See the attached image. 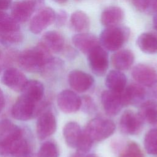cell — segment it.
I'll return each mask as SVG.
<instances>
[{
    "label": "cell",
    "instance_id": "obj_1",
    "mask_svg": "<svg viewBox=\"0 0 157 157\" xmlns=\"http://www.w3.org/2000/svg\"><path fill=\"white\" fill-rule=\"evenodd\" d=\"M52 58L50 50L40 42L36 47L26 49L19 53L17 62L23 70L34 72L40 71Z\"/></svg>",
    "mask_w": 157,
    "mask_h": 157
},
{
    "label": "cell",
    "instance_id": "obj_2",
    "mask_svg": "<svg viewBox=\"0 0 157 157\" xmlns=\"http://www.w3.org/2000/svg\"><path fill=\"white\" fill-rule=\"evenodd\" d=\"M23 131L8 119L0 121V156L12 157L13 148Z\"/></svg>",
    "mask_w": 157,
    "mask_h": 157
},
{
    "label": "cell",
    "instance_id": "obj_3",
    "mask_svg": "<svg viewBox=\"0 0 157 157\" xmlns=\"http://www.w3.org/2000/svg\"><path fill=\"white\" fill-rule=\"evenodd\" d=\"M130 35L128 28L115 26L107 27L101 33L99 42L109 51H117L128 40Z\"/></svg>",
    "mask_w": 157,
    "mask_h": 157
},
{
    "label": "cell",
    "instance_id": "obj_4",
    "mask_svg": "<svg viewBox=\"0 0 157 157\" xmlns=\"http://www.w3.org/2000/svg\"><path fill=\"white\" fill-rule=\"evenodd\" d=\"M46 106L47 104L42 101L34 102L21 95L12 106L11 113L16 120L27 121L36 116H39Z\"/></svg>",
    "mask_w": 157,
    "mask_h": 157
},
{
    "label": "cell",
    "instance_id": "obj_5",
    "mask_svg": "<svg viewBox=\"0 0 157 157\" xmlns=\"http://www.w3.org/2000/svg\"><path fill=\"white\" fill-rule=\"evenodd\" d=\"M115 130V124L113 121L103 117L93 118L87 123L84 129L93 142H99L108 138L113 134Z\"/></svg>",
    "mask_w": 157,
    "mask_h": 157
},
{
    "label": "cell",
    "instance_id": "obj_6",
    "mask_svg": "<svg viewBox=\"0 0 157 157\" xmlns=\"http://www.w3.org/2000/svg\"><path fill=\"white\" fill-rule=\"evenodd\" d=\"M45 0H18L13 4L12 17L18 23H23L29 19L33 13L42 7Z\"/></svg>",
    "mask_w": 157,
    "mask_h": 157
},
{
    "label": "cell",
    "instance_id": "obj_7",
    "mask_svg": "<svg viewBox=\"0 0 157 157\" xmlns=\"http://www.w3.org/2000/svg\"><path fill=\"white\" fill-rule=\"evenodd\" d=\"M88 61L91 70L95 75L102 76L105 74L109 67V55L100 45L88 53Z\"/></svg>",
    "mask_w": 157,
    "mask_h": 157
},
{
    "label": "cell",
    "instance_id": "obj_8",
    "mask_svg": "<svg viewBox=\"0 0 157 157\" xmlns=\"http://www.w3.org/2000/svg\"><path fill=\"white\" fill-rule=\"evenodd\" d=\"M144 121L139 115L132 110H128L121 115L119 126L121 131L128 135H137L142 129Z\"/></svg>",
    "mask_w": 157,
    "mask_h": 157
},
{
    "label": "cell",
    "instance_id": "obj_9",
    "mask_svg": "<svg viewBox=\"0 0 157 157\" xmlns=\"http://www.w3.org/2000/svg\"><path fill=\"white\" fill-rule=\"evenodd\" d=\"M56 129V119L51 110L43 111L36 123V134L39 139L44 140L52 135Z\"/></svg>",
    "mask_w": 157,
    "mask_h": 157
},
{
    "label": "cell",
    "instance_id": "obj_10",
    "mask_svg": "<svg viewBox=\"0 0 157 157\" xmlns=\"http://www.w3.org/2000/svg\"><path fill=\"white\" fill-rule=\"evenodd\" d=\"M56 13L50 7L42 8L32 18L29 23L30 31L37 34L52 24L55 20Z\"/></svg>",
    "mask_w": 157,
    "mask_h": 157
},
{
    "label": "cell",
    "instance_id": "obj_11",
    "mask_svg": "<svg viewBox=\"0 0 157 157\" xmlns=\"http://www.w3.org/2000/svg\"><path fill=\"white\" fill-rule=\"evenodd\" d=\"M131 75L134 80L142 86L153 87L157 85V71L150 66L138 64L133 67Z\"/></svg>",
    "mask_w": 157,
    "mask_h": 157
},
{
    "label": "cell",
    "instance_id": "obj_12",
    "mask_svg": "<svg viewBox=\"0 0 157 157\" xmlns=\"http://www.w3.org/2000/svg\"><path fill=\"white\" fill-rule=\"evenodd\" d=\"M56 101L59 109L66 113L75 112L81 107V98L69 90L61 91L58 94Z\"/></svg>",
    "mask_w": 157,
    "mask_h": 157
},
{
    "label": "cell",
    "instance_id": "obj_13",
    "mask_svg": "<svg viewBox=\"0 0 157 157\" xmlns=\"http://www.w3.org/2000/svg\"><path fill=\"white\" fill-rule=\"evenodd\" d=\"M101 102L105 112L109 116L119 113L124 105L121 93L104 90L101 94Z\"/></svg>",
    "mask_w": 157,
    "mask_h": 157
},
{
    "label": "cell",
    "instance_id": "obj_14",
    "mask_svg": "<svg viewBox=\"0 0 157 157\" xmlns=\"http://www.w3.org/2000/svg\"><path fill=\"white\" fill-rule=\"evenodd\" d=\"M2 82L15 91H21L28 79L25 75L15 67H8L3 73Z\"/></svg>",
    "mask_w": 157,
    "mask_h": 157
},
{
    "label": "cell",
    "instance_id": "obj_15",
    "mask_svg": "<svg viewBox=\"0 0 157 157\" xmlns=\"http://www.w3.org/2000/svg\"><path fill=\"white\" fill-rule=\"evenodd\" d=\"M68 82L71 87L79 93L89 90L94 83L93 77L89 74L80 70H73L68 75Z\"/></svg>",
    "mask_w": 157,
    "mask_h": 157
},
{
    "label": "cell",
    "instance_id": "obj_16",
    "mask_svg": "<svg viewBox=\"0 0 157 157\" xmlns=\"http://www.w3.org/2000/svg\"><path fill=\"white\" fill-rule=\"evenodd\" d=\"M145 95V89L139 83H131L121 92L124 105L138 104L144 99Z\"/></svg>",
    "mask_w": 157,
    "mask_h": 157
},
{
    "label": "cell",
    "instance_id": "obj_17",
    "mask_svg": "<svg viewBox=\"0 0 157 157\" xmlns=\"http://www.w3.org/2000/svg\"><path fill=\"white\" fill-rule=\"evenodd\" d=\"M72 42L77 49L85 54L100 44L99 40L94 34L88 33L75 34L72 38Z\"/></svg>",
    "mask_w": 157,
    "mask_h": 157
},
{
    "label": "cell",
    "instance_id": "obj_18",
    "mask_svg": "<svg viewBox=\"0 0 157 157\" xmlns=\"http://www.w3.org/2000/svg\"><path fill=\"white\" fill-rule=\"evenodd\" d=\"M124 17L123 9L117 6H109L105 8L101 15V22L104 26L111 27L118 26Z\"/></svg>",
    "mask_w": 157,
    "mask_h": 157
},
{
    "label": "cell",
    "instance_id": "obj_19",
    "mask_svg": "<svg viewBox=\"0 0 157 157\" xmlns=\"http://www.w3.org/2000/svg\"><path fill=\"white\" fill-rule=\"evenodd\" d=\"M21 93L23 97L34 102H39L44 97V86L42 82L37 80H28Z\"/></svg>",
    "mask_w": 157,
    "mask_h": 157
},
{
    "label": "cell",
    "instance_id": "obj_20",
    "mask_svg": "<svg viewBox=\"0 0 157 157\" xmlns=\"http://www.w3.org/2000/svg\"><path fill=\"white\" fill-rule=\"evenodd\" d=\"M139 115L144 121L157 129V102L148 100L144 102L140 107Z\"/></svg>",
    "mask_w": 157,
    "mask_h": 157
},
{
    "label": "cell",
    "instance_id": "obj_21",
    "mask_svg": "<svg viewBox=\"0 0 157 157\" xmlns=\"http://www.w3.org/2000/svg\"><path fill=\"white\" fill-rule=\"evenodd\" d=\"M134 55L133 52L128 49H123L115 53L111 58L113 66L118 71L128 69L133 64Z\"/></svg>",
    "mask_w": 157,
    "mask_h": 157
},
{
    "label": "cell",
    "instance_id": "obj_22",
    "mask_svg": "<svg viewBox=\"0 0 157 157\" xmlns=\"http://www.w3.org/2000/svg\"><path fill=\"white\" fill-rule=\"evenodd\" d=\"M126 75L118 70H112L106 75L105 83L109 90L121 93L126 88Z\"/></svg>",
    "mask_w": 157,
    "mask_h": 157
},
{
    "label": "cell",
    "instance_id": "obj_23",
    "mask_svg": "<svg viewBox=\"0 0 157 157\" xmlns=\"http://www.w3.org/2000/svg\"><path fill=\"white\" fill-rule=\"evenodd\" d=\"M50 52L58 53L64 46V39L63 35L56 31H48L44 34L40 41Z\"/></svg>",
    "mask_w": 157,
    "mask_h": 157
},
{
    "label": "cell",
    "instance_id": "obj_24",
    "mask_svg": "<svg viewBox=\"0 0 157 157\" xmlns=\"http://www.w3.org/2000/svg\"><path fill=\"white\" fill-rule=\"evenodd\" d=\"M82 132V131L77 123L70 121L66 123L63 131L66 144L71 148H76Z\"/></svg>",
    "mask_w": 157,
    "mask_h": 157
},
{
    "label": "cell",
    "instance_id": "obj_25",
    "mask_svg": "<svg viewBox=\"0 0 157 157\" xmlns=\"http://www.w3.org/2000/svg\"><path fill=\"white\" fill-rule=\"evenodd\" d=\"M139 48L144 53L154 54L157 53V36L151 33H143L137 39Z\"/></svg>",
    "mask_w": 157,
    "mask_h": 157
},
{
    "label": "cell",
    "instance_id": "obj_26",
    "mask_svg": "<svg viewBox=\"0 0 157 157\" xmlns=\"http://www.w3.org/2000/svg\"><path fill=\"white\" fill-rule=\"evenodd\" d=\"M12 157H36L33 144L24 132L13 148Z\"/></svg>",
    "mask_w": 157,
    "mask_h": 157
},
{
    "label": "cell",
    "instance_id": "obj_27",
    "mask_svg": "<svg viewBox=\"0 0 157 157\" xmlns=\"http://www.w3.org/2000/svg\"><path fill=\"white\" fill-rule=\"evenodd\" d=\"M71 28L76 32L86 33L90 29V20L88 15L82 10L73 12L70 18Z\"/></svg>",
    "mask_w": 157,
    "mask_h": 157
},
{
    "label": "cell",
    "instance_id": "obj_28",
    "mask_svg": "<svg viewBox=\"0 0 157 157\" xmlns=\"http://www.w3.org/2000/svg\"><path fill=\"white\" fill-rule=\"evenodd\" d=\"M19 23L3 10H0V34L20 31Z\"/></svg>",
    "mask_w": 157,
    "mask_h": 157
},
{
    "label": "cell",
    "instance_id": "obj_29",
    "mask_svg": "<svg viewBox=\"0 0 157 157\" xmlns=\"http://www.w3.org/2000/svg\"><path fill=\"white\" fill-rule=\"evenodd\" d=\"M144 144L145 149L148 154L157 155V129L153 128L146 133Z\"/></svg>",
    "mask_w": 157,
    "mask_h": 157
},
{
    "label": "cell",
    "instance_id": "obj_30",
    "mask_svg": "<svg viewBox=\"0 0 157 157\" xmlns=\"http://www.w3.org/2000/svg\"><path fill=\"white\" fill-rule=\"evenodd\" d=\"M59 149L57 145L53 141H46L40 146L37 157H59Z\"/></svg>",
    "mask_w": 157,
    "mask_h": 157
},
{
    "label": "cell",
    "instance_id": "obj_31",
    "mask_svg": "<svg viewBox=\"0 0 157 157\" xmlns=\"http://www.w3.org/2000/svg\"><path fill=\"white\" fill-rule=\"evenodd\" d=\"M63 66V62L58 58L52 57L42 67L41 72L45 76L49 77L59 70Z\"/></svg>",
    "mask_w": 157,
    "mask_h": 157
},
{
    "label": "cell",
    "instance_id": "obj_32",
    "mask_svg": "<svg viewBox=\"0 0 157 157\" xmlns=\"http://www.w3.org/2000/svg\"><path fill=\"white\" fill-rule=\"evenodd\" d=\"M119 157H144V154L137 143L128 142L120 152Z\"/></svg>",
    "mask_w": 157,
    "mask_h": 157
},
{
    "label": "cell",
    "instance_id": "obj_33",
    "mask_svg": "<svg viewBox=\"0 0 157 157\" xmlns=\"http://www.w3.org/2000/svg\"><path fill=\"white\" fill-rule=\"evenodd\" d=\"M93 141L89 135L83 130L82 132L80 137L78 140L76 148L77 151L82 153H87L92 147Z\"/></svg>",
    "mask_w": 157,
    "mask_h": 157
},
{
    "label": "cell",
    "instance_id": "obj_34",
    "mask_svg": "<svg viewBox=\"0 0 157 157\" xmlns=\"http://www.w3.org/2000/svg\"><path fill=\"white\" fill-rule=\"evenodd\" d=\"M23 36L20 31L10 33L0 34V40L2 42L9 44H15L22 42Z\"/></svg>",
    "mask_w": 157,
    "mask_h": 157
},
{
    "label": "cell",
    "instance_id": "obj_35",
    "mask_svg": "<svg viewBox=\"0 0 157 157\" xmlns=\"http://www.w3.org/2000/svg\"><path fill=\"white\" fill-rule=\"evenodd\" d=\"M81 107L83 111L86 113H92L96 110V104L91 98L85 96L81 98Z\"/></svg>",
    "mask_w": 157,
    "mask_h": 157
},
{
    "label": "cell",
    "instance_id": "obj_36",
    "mask_svg": "<svg viewBox=\"0 0 157 157\" xmlns=\"http://www.w3.org/2000/svg\"><path fill=\"white\" fill-rule=\"evenodd\" d=\"M19 53L15 50H8L7 51L2 59V64L5 66H10L15 61H17L18 56Z\"/></svg>",
    "mask_w": 157,
    "mask_h": 157
},
{
    "label": "cell",
    "instance_id": "obj_37",
    "mask_svg": "<svg viewBox=\"0 0 157 157\" xmlns=\"http://www.w3.org/2000/svg\"><path fill=\"white\" fill-rule=\"evenodd\" d=\"M150 0H131L134 6L139 11L147 12Z\"/></svg>",
    "mask_w": 157,
    "mask_h": 157
},
{
    "label": "cell",
    "instance_id": "obj_38",
    "mask_svg": "<svg viewBox=\"0 0 157 157\" xmlns=\"http://www.w3.org/2000/svg\"><path fill=\"white\" fill-rule=\"evenodd\" d=\"M67 13L64 10H59L57 13H56V16H55V21L56 25L58 26H61L64 25L67 20Z\"/></svg>",
    "mask_w": 157,
    "mask_h": 157
},
{
    "label": "cell",
    "instance_id": "obj_39",
    "mask_svg": "<svg viewBox=\"0 0 157 157\" xmlns=\"http://www.w3.org/2000/svg\"><path fill=\"white\" fill-rule=\"evenodd\" d=\"M12 0H0V10H5L10 7Z\"/></svg>",
    "mask_w": 157,
    "mask_h": 157
},
{
    "label": "cell",
    "instance_id": "obj_40",
    "mask_svg": "<svg viewBox=\"0 0 157 157\" xmlns=\"http://www.w3.org/2000/svg\"><path fill=\"white\" fill-rule=\"evenodd\" d=\"M5 106V98L3 91L0 88V112L4 109Z\"/></svg>",
    "mask_w": 157,
    "mask_h": 157
},
{
    "label": "cell",
    "instance_id": "obj_41",
    "mask_svg": "<svg viewBox=\"0 0 157 157\" xmlns=\"http://www.w3.org/2000/svg\"><path fill=\"white\" fill-rule=\"evenodd\" d=\"M70 157H85L84 153H80L79 151H77L76 153L72 154Z\"/></svg>",
    "mask_w": 157,
    "mask_h": 157
},
{
    "label": "cell",
    "instance_id": "obj_42",
    "mask_svg": "<svg viewBox=\"0 0 157 157\" xmlns=\"http://www.w3.org/2000/svg\"><path fill=\"white\" fill-rule=\"evenodd\" d=\"M153 26H154L155 28L157 30V13H155V15L153 16Z\"/></svg>",
    "mask_w": 157,
    "mask_h": 157
},
{
    "label": "cell",
    "instance_id": "obj_43",
    "mask_svg": "<svg viewBox=\"0 0 157 157\" xmlns=\"http://www.w3.org/2000/svg\"><path fill=\"white\" fill-rule=\"evenodd\" d=\"M54 1L59 3V4H63V3H65L67 0H53Z\"/></svg>",
    "mask_w": 157,
    "mask_h": 157
},
{
    "label": "cell",
    "instance_id": "obj_44",
    "mask_svg": "<svg viewBox=\"0 0 157 157\" xmlns=\"http://www.w3.org/2000/svg\"><path fill=\"white\" fill-rule=\"evenodd\" d=\"M85 157H99V156H97L96 155H94V154H90V155H88L86 156H85Z\"/></svg>",
    "mask_w": 157,
    "mask_h": 157
},
{
    "label": "cell",
    "instance_id": "obj_45",
    "mask_svg": "<svg viewBox=\"0 0 157 157\" xmlns=\"http://www.w3.org/2000/svg\"><path fill=\"white\" fill-rule=\"evenodd\" d=\"M156 96H157V92H156Z\"/></svg>",
    "mask_w": 157,
    "mask_h": 157
},
{
    "label": "cell",
    "instance_id": "obj_46",
    "mask_svg": "<svg viewBox=\"0 0 157 157\" xmlns=\"http://www.w3.org/2000/svg\"><path fill=\"white\" fill-rule=\"evenodd\" d=\"M0 72H1V67H0Z\"/></svg>",
    "mask_w": 157,
    "mask_h": 157
},
{
    "label": "cell",
    "instance_id": "obj_47",
    "mask_svg": "<svg viewBox=\"0 0 157 157\" xmlns=\"http://www.w3.org/2000/svg\"><path fill=\"white\" fill-rule=\"evenodd\" d=\"M0 55H1V53H0Z\"/></svg>",
    "mask_w": 157,
    "mask_h": 157
}]
</instances>
